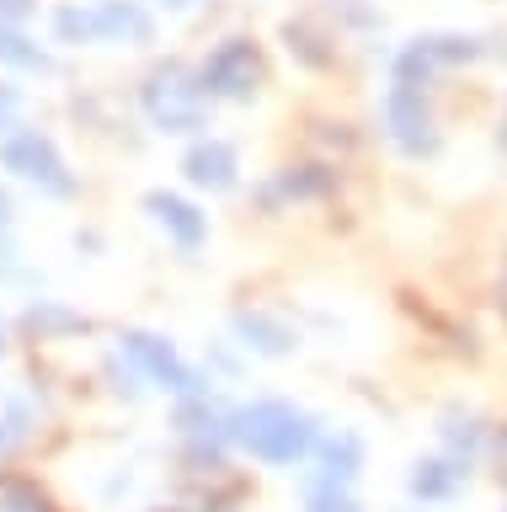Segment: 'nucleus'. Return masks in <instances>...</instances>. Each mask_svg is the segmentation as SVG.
Segmentation results:
<instances>
[{
    "label": "nucleus",
    "mask_w": 507,
    "mask_h": 512,
    "mask_svg": "<svg viewBox=\"0 0 507 512\" xmlns=\"http://www.w3.org/2000/svg\"><path fill=\"white\" fill-rule=\"evenodd\" d=\"M6 507H11V512H49V502H43V496H27L22 486L6 491Z\"/></svg>",
    "instance_id": "f257e3e1"
}]
</instances>
